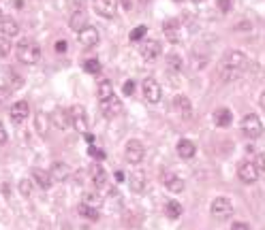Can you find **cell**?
Masks as SVG:
<instances>
[{
	"instance_id": "cell-41",
	"label": "cell",
	"mask_w": 265,
	"mask_h": 230,
	"mask_svg": "<svg viewBox=\"0 0 265 230\" xmlns=\"http://www.w3.org/2000/svg\"><path fill=\"white\" fill-rule=\"evenodd\" d=\"M0 143H6V130H4L2 121H0Z\"/></svg>"
},
{
	"instance_id": "cell-42",
	"label": "cell",
	"mask_w": 265,
	"mask_h": 230,
	"mask_svg": "<svg viewBox=\"0 0 265 230\" xmlns=\"http://www.w3.org/2000/svg\"><path fill=\"white\" fill-rule=\"evenodd\" d=\"M263 98H265V96L261 94V96H259V107H261V109H263V107H265V100H263Z\"/></svg>"
},
{
	"instance_id": "cell-27",
	"label": "cell",
	"mask_w": 265,
	"mask_h": 230,
	"mask_svg": "<svg viewBox=\"0 0 265 230\" xmlns=\"http://www.w3.org/2000/svg\"><path fill=\"white\" fill-rule=\"evenodd\" d=\"M92 183H94L96 188H103V185L107 183V172L103 171V167L92 169Z\"/></svg>"
},
{
	"instance_id": "cell-6",
	"label": "cell",
	"mask_w": 265,
	"mask_h": 230,
	"mask_svg": "<svg viewBox=\"0 0 265 230\" xmlns=\"http://www.w3.org/2000/svg\"><path fill=\"white\" fill-rule=\"evenodd\" d=\"M143 156H146V147H143V143L137 141V139H131L124 145V158L126 162L131 164H139L143 160Z\"/></svg>"
},
{
	"instance_id": "cell-26",
	"label": "cell",
	"mask_w": 265,
	"mask_h": 230,
	"mask_svg": "<svg viewBox=\"0 0 265 230\" xmlns=\"http://www.w3.org/2000/svg\"><path fill=\"white\" fill-rule=\"evenodd\" d=\"M163 30H165V34H167V39L177 41V30H180V24H177V19H167L163 24Z\"/></svg>"
},
{
	"instance_id": "cell-17",
	"label": "cell",
	"mask_w": 265,
	"mask_h": 230,
	"mask_svg": "<svg viewBox=\"0 0 265 230\" xmlns=\"http://www.w3.org/2000/svg\"><path fill=\"white\" fill-rule=\"evenodd\" d=\"M71 175L69 167L64 162H54L52 169H49V177H52V181H67Z\"/></svg>"
},
{
	"instance_id": "cell-31",
	"label": "cell",
	"mask_w": 265,
	"mask_h": 230,
	"mask_svg": "<svg viewBox=\"0 0 265 230\" xmlns=\"http://www.w3.org/2000/svg\"><path fill=\"white\" fill-rule=\"evenodd\" d=\"M11 54V39L0 37V56H9Z\"/></svg>"
},
{
	"instance_id": "cell-40",
	"label": "cell",
	"mask_w": 265,
	"mask_h": 230,
	"mask_svg": "<svg viewBox=\"0 0 265 230\" xmlns=\"http://www.w3.org/2000/svg\"><path fill=\"white\" fill-rule=\"evenodd\" d=\"M255 167H257V171H259V172H263V156H257V160H255Z\"/></svg>"
},
{
	"instance_id": "cell-34",
	"label": "cell",
	"mask_w": 265,
	"mask_h": 230,
	"mask_svg": "<svg viewBox=\"0 0 265 230\" xmlns=\"http://www.w3.org/2000/svg\"><path fill=\"white\" fill-rule=\"evenodd\" d=\"M167 60H169V64H171V68H174V70H180V68H182V60H180V56L171 54V56L167 58Z\"/></svg>"
},
{
	"instance_id": "cell-12",
	"label": "cell",
	"mask_w": 265,
	"mask_h": 230,
	"mask_svg": "<svg viewBox=\"0 0 265 230\" xmlns=\"http://www.w3.org/2000/svg\"><path fill=\"white\" fill-rule=\"evenodd\" d=\"M94 9L98 15L109 19L116 15V11H118V0H94Z\"/></svg>"
},
{
	"instance_id": "cell-45",
	"label": "cell",
	"mask_w": 265,
	"mask_h": 230,
	"mask_svg": "<svg viewBox=\"0 0 265 230\" xmlns=\"http://www.w3.org/2000/svg\"><path fill=\"white\" fill-rule=\"evenodd\" d=\"M0 19H2V11H0Z\"/></svg>"
},
{
	"instance_id": "cell-4",
	"label": "cell",
	"mask_w": 265,
	"mask_h": 230,
	"mask_svg": "<svg viewBox=\"0 0 265 230\" xmlns=\"http://www.w3.org/2000/svg\"><path fill=\"white\" fill-rule=\"evenodd\" d=\"M242 132H244L248 139H259L261 132H263V124H261L259 115L248 113L246 117L242 119Z\"/></svg>"
},
{
	"instance_id": "cell-2",
	"label": "cell",
	"mask_w": 265,
	"mask_h": 230,
	"mask_svg": "<svg viewBox=\"0 0 265 230\" xmlns=\"http://www.w3.org/2000/svg\"><path fill=\"white\" fill-rule=\"evenodd\" d=\"M17 58H19L21 64H37L41 60V47H39V43H34L30 39L19 41V45H17Z\"/></svg>"
},
{
	"instance_id": "cell-39",
	"label": "cell",
	"mask_w": 265,
	"mask_h": 230,
	"mask_svg": "<svg viewBox=\"0 0 265 230\" xmlns=\"http://www.w3.org/2000/svg\"><path fill=\"white\" fill-rule=\"evenodd\" d=\"M231 230H250V226L244 224V222H235V224L231 226Z\"/></svg>"
},
{
	"instance_id": "cell-14",
	"label": "cell",
	"mask_w": 265,
	"mask_h": 230,
	"mask_svg": "<svg viewBox=\"0 0 265 230\" xmlns=\"http://www.w3.org/2000/svg\"><path fill=\"white\" fill-rule=\"evenodd\" d=\"M28 113H30V109H28L26 100H17V103L11 107V119L15 121V124H21L24 119H28Z\"/></svg>"
},
{
	"instance_id": "cell-43",
	"label": "cell",
	"mask_w": 265,
	"mask_h": 230,
	"mask_svg": "<svg viewBox=\"0 0 265 230\" xmlns=\"http://www.w3.org/2000/svg\"><path fill=\"white\" fill-rule=\"evenodd\" d=\"M139 2H141V4H148V2H152V0H139Z\"/></svg>"
},
{
	"instance_id": "cell-21",
	"label": "cell",
	"mask_w": 265,
	"mask_h": 230,
	"mask_svg": "<svg viewBox=\"0 0 265 230\" xmlns=\"http://www.w3.org/2000/svg\"><path fill=\"white\" fill-rule=\"evenodd\" d=\"M88 15L82 11V9H77V11H73V15H71V19H69V26H71V30H75V32H80L82 28H86L88 24Z\"/></svg>"
},
{
	"instance_id": "cell-29",
	"label": "cell",
	"mask_w": 265,
	"mask_h": 230,
	"mask_svg": "<svg viewBox=\"0 0 265 230\" xmlns=\"http://www.w3.org/2000/svg\"><path fill=\"white\" fill-rule=\"evenodd\" d=\"M84 68H86V73H90V75H96V73H101V62L98 60H86V64H84Z\"/></svg>"
},
{
	"instance_id": "cell-16",
	"label": "cell",
	"mask_w": 265,
	"mask_h": 230,
	"mask_svg": "<svg viewBox=\"0 0 265 230\" xmlns=\"http://www.w3.org/2000/svg\"><path fill=\"white\" fill-rule=\"evenodd\" d=\"M174 107H176V111L180 113L184 119H190V117H192V107H190V100L186 98V96L177 94V96L174 98Z\"/></svg>"
},
{
	"instance_id": "cell-37",
	"label": "cell",
	"mask_w": 265,
	"mask_h": 230,
	"mask_svg": "<svg viewBox=\"0 0 265 230\" xmlns=\"http://www.w3.org/2000/svg\"><path fill=\"white\" fill-rule=\"evenodd\" d=\"M67 49H69V43L67 41H56V52H58V54H64V52H67Z\"/></svg>"
},
{
	"instance_id": "cell-46",
	"label": "cell",
	"mask_w": 265,
	"mask_h": 230,
	"mask_svg": "<svg viewBox=\"0 0 265 230\" xmlns=\"http://www.w3.org/2000/svg\"><path fill=\"white\" fill-rule=\"evenodd\" d=\"M176 2H180V0H176Z\"/></svg>"
},
{
	"instance_id": "cell-13",
	"label": "cell",
	"mask_w": 265,
	"mask_h": 230,
	"mask_svg": "<svg viewBox=\"0 0 265 230\" xmlns=\"http://www.w3.org/2000/svg\"><path fill=\"white\" fill-rule=\"evenodd\" d=\"M163 183H165V188H167L169 192H174V194L184 190V179L174 175V172H163Z\"/></svg>"
},
{
	"instance_id": "cell-30",
	"label": "cell",
	"mask_w": 265,
	"mask_h": 230,
	"mask_svg": "<svg viewBox=\"0 0 265 230\" xmlns=\"http://www.w3.org/2000/svg\"><path fill=\"white\" fill-rule=\"evenodd\" d=\"M19 194H21V196H30V194H32V181L21 179V181H19Z\"/></svg>"
},
{
	"instance_id": "cell-36",
	"label": "cell",
	"mask_w": 265,
	"mask_h": 230,
	"mask_svg": "<svg viewBox=\"0 0 265 230\" xmlns=\"http://www.w3.org/2000/svg\"><path fill=\"white\" fill-rule=\"evenodd\" d=\"M88 154H90L92 158H96V160H105V154H103V152H101V149H98V147H94V145H90Z\"/></svg>"
},
{
	"instance_id": "cell-28",
	"label": "cell",
	"mask_w": 265,
	"mask_h": 230,
	"mask_svg": "<svg viewBox=\"0 0 265 230\" xmlns=\"http://www.w3.org/2000/svg\"><path fill=\"white\" fill-rule=\"evenodd\" d=\"M80 215H84V218H88V220H92V222L101 218V213H98L96 207H90V205H86V203L80 205Z\"/></svg>"
},
{
	"instance_id": "cell-9",
	"label": "cell",
	"mask_w": 265,
	"mask_h": 230,
	"mask_svg": "<svg viewBox=\"0 0 265 230\" xmlns=\"http://www.w3.org/2000/svg\"><path fill=\"white\" fill-rule=\"evenodd\" d=\"M77 39H80V43L86 49H90V47H94L96 43L101 41V34H98V30L94 26H86V28H82V30L77 32Z\"/></svg>"
},
{
	"instance_id": "cell-7",
	"label": "cell",
	"mask_w": 265,
	"mask_h": 230,
	"mask_svg": "<svg viewBox=\"0 0 265 230\" xmlns=\"http://www.w3.org/2000/svg\"><path fill=\"white\" fill-rule=\"evenodd\" d=\"M141 88H143V96H146L148 103H152V105L161 103L163 90H161V85H159V81H156V79H152V77L143 79V85H141Z\"/></svg>"
},
{
	"instance_id": "cell-19",
	"label": "cell",
	"mask_w": 265,
	"mask_h": 230,
	"mask_svg": "<svg viewBox=\"0 0 265 230\" xmlns=\"http://www.w3.org/2000/svg\"><path fill=\"white\" fill-rule=\"evenodd\" d=\"M195 154H197V147H195V143H192V141H188V139L177 141V156H180V158L190 160V158H195Z\"/></svg>"
},
{
	"instance_id": "cell-20",
	"label": "cell",
	"mask_w": 265,
	"mask_h": 230,
	"mask_svg": "<svg viewBox=\"0 0 265 230\" xmlns=\"http://www.w3.org/2000/svg\"><path fill=\"white\" fill-rule=\"evenodd\" d=\"M32 181L43 190L52 188V177H49V172L43 171V169H32Z\"/></svg>"
},
{
	"instance_id": "cell-23",
	"label": "cell",
	"mask_w": 265,
	"mask_h": 230,
	"mask_svg": "<svg viewBox=\"0 0 265 230\" xmlns=\"http://www.w3.org/2000/svg\"><path fill=\"white\" fill-rule=\"evenodd\" d=\"M2 21V37H6V39H11V37H15V34L19 32V26H17V21L15 19H0Z\"/></svg>"
},
{
	"instance_id": "cell-25",
	"label": "cell",
	"mask_w": 265,
	"mask_h": 230,
	"mask_svg": "<svg viewBox=\"0 0 265 230\" xmlns=\"http://www.w3.org/2000/svg\"><path fill=\"white\" fill-rule=\"evenodd\" d=\"M165 213H167V218H171V220L182 218V205L177 203V200H167V205H165Z\"/></svg>"
},
{
	"instance_id": "cell-11",
	"label": "cell",
	"mask_w": 265,
	"mask_h": 230,
	"mask_svg": "<svg viewBox=\"0 0 265 230\" xmlns=\"http://www.w3.org/2000/svg\"><path fill=\"white\" fill-rule=\"evenodd\" d=\"M101 111L105 117H116V115L122 113V103H120V98H116V96L101 100Z\"/></svg>"
},
{
	"instance_id": "cell-5",
	"label": "cell",
	"mask_w": 265,
	"mask_h": 230,
	"mask_svg": "<svg viewBox=\"0 0 265 230\" xmlns=\"http://www.w3.org/2000/svg\"><path fill=\"white\" fill-rule=\"evenodd\" d=\"M210 213H212V218H216V220H227L229 215L233 213L231 200L225 198V196L214 198V200H212V205H210Z\"/></svg>"
},
{
	"instance_id": "cell-33",
	"label": "cell",
	"mask_w": 265,
	"mask_h": 230,
	"mask_svg": "<svg viewBox=\"0 0 265 230\" xmlns=\"http://www.w3.org/2000/svg\"><path fill=\"white\" fill-rule=\"evenodd\" d=\"M146 32H148L146 26H137V28H135V30L131 32V41H141L143 37H146Z\"/></svg>"
},
{
	"instance_id": "cell-10",
	"label": "cell",
	"mask_w": 265,
	"mask_h": 230,
	"mask_svg": "<svg viewBox=\"0 0 265 230\" xmlns=\"http://www.w3.org/2000/svg\"><path fill=\"white\" fill-rule=\"evenodd\" d=\"M49 119H52L54 128H58V130H67L71 126V113L67 109H62V107H56L52 115H49Z\"/></svg>"
},
{
	"instance_id": "cell-18",
	"label": "cell",
	"mask_w": 265,
	"mask_h": 230,
	"mask_svg": "<svg viewBox=\"0 0 265 230\" xmlns=\"http://www.w3.org/2000/svg\"><path fill=\"white\" fill-rule=\"evenodd\" d=\"M161 52H163V49H161V43H159V41H148L146 45L141 47V56H143V60H150V62L156 60V58L161 56Z\"/></svg>"
},
{
	"instance_id": "cell-1",
	"label": "cell",
	"mask_w": 265,
	"mask_h": 230,
	"mask_svg": "<svg viewBox=\"0 0 265 230\" xmlns=\"http://www.w3.org/2000/svg\"><path fill=\"white\" fill-rule=\"evenodd\" d=\"M248 68V58L246 54H242V52H229L225 58H223V62H220V66H218V79L220 81H235V79H240L242 73Z\"/></svg>"
},
{
	"instance_id": "cell-35",
	"label": "cell",
	"mask_w": 265,
	"mask_h": 230,
	"mask_svg": "<svg viewBox=\"0 0 265 230\" xmlns=\"http://www.w3.org/2000/svg\"><path fill=\"white\" fill-rule=\"evenodd\" d=\"M216 4H218L220 13H229V11L233 9V2H231V0H216Z\"/></svg>"
},
{
	"instance_id": "cell-38",
	"label": "cell",
	"mask_w": 265,
	"mask_h": 230,
	"mask_svg": "<svg viewBox=\"0 0 265 230\" xmlns=\"http://www.w3.org/2000/svg\"><path fill=\"white\" fill-rule=\"evenodd\" d=\"M122 90H124L126 96H133V94H135V81H126Z\"/></svg>"
},
{
	"instance_id": "cell-22",
	"label": "cell",
	"mask_w": 265,
	"mask_h": 230,
	"mask_svg": "<svg viewBox=\"0 0 265 230\" xmlns=\"http://www.w3.org/2000/svg\"><path fill=\"white\" fill-rule=\"evenodd\" d=\"M231 121H233V113L229 111V109H225V107H223V109H216V111H214V124H216V126L227 128L229 124H231Z\"/></svg>"
},
{
	"instance_id": "cell-8",
	"label": "cell",
	"mask_w": 265,
	"mask_h": 230,
	"mask_svg": "<svg viewBox=\"0 0 265 230\" xmlns=\"http://www.w3.org/2000/svg\"><path fill=\"white\" fill-rule=\"evenodd\" d=\"M259 175L261 172L257 171V167H255V162H250V160H244V162H240V167H238V177L242 179L244 183H255L257 179H259Z\"/></svg>"
},
{
	"instance_id": "cell-15",
	"label": "cell",
	"mask_w": 265,
	"mask_h": 230,
	"mask_svg": "<svg viewBox=\"0 0 265 230\" xmlns=\"http://www.w3.org/2000/svg\"><path fill=\"white\" fill-rule=\"evenodd\" d=\"M146 183H148V179H146V175H143V171H135V172L128 175V188H131L133 192L141 194L143 190H146Z\"/></svg>"
},
{
	"instance_id": "cell-24",
	"label": "cell",
	"mask_w": 265,
	"mask_h": 230,
	"mask_svg": "<svg viewBox=\"0 0 265 230\" xmlns=\"http://www.w3.org/2000/svg\"><path fill=\"white\" fill-rule=\"evenodd\" d=\"M96 92H98V98H101V100H107V98L116 96V94H113V83H111V81H107V79H103V81H98Z\"/></svg>"
},
{
	"instance_id": "cell-32",
	"label": "cell",
	"mask_w": 265,
	"mask_h": 230,
	"mask_svg": "<svg viewBox=\"0 0 265 230\" xmlns=\"http://www.w3.org/2000/svg\"><path fill=\"white\" fill-rule=\"evenodd\" d=\"M37 128H39V132L41 134H45V130H47V117H45V113H37Z\"/></svg>"
},
{
	"instance_id": "cell-3",
	"label": "cell",
	"mask_w": 265,
	"mask_h": 230,
	"mask_svg": "<svg viewBox=\"0 0 265 230\" xmlns=\"http://www.w3.org/2000/svg\"><path fill=\"white\" fill-rule=\"evenodd\" d=\"M71 113V124L75 126V130L80 134H90V126H88V115H86V109L82 105H75L73 109L69 111Z\"/></svg>"
},
{
	"instance_id": "cell-44",
	"label": "cell",
	"mask_w": 265,
	"mask_h": 230,
	"mask_svg": "<svg viewBox=\"0 0 265 230\" xmlns=\"http://www.w3.org/2000/svg\"><path fill=\"white\" fill-rule=\"evenodd\" d=\"M192 2H203V0H192Z\"/></svg>"
}]
</instances>
